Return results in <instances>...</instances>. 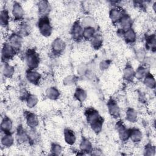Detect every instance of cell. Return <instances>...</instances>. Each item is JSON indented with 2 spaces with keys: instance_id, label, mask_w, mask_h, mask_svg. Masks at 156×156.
I'll list each match as a JSON object with an SVG mask.
<instances>
[{
  "instance_id": "1",
  "label": "cell",
  "mask_w": 156,
  "mask_h": 156,
  "mask_svg": "<svg viewBox=\"0 0 156 156\" xmlns=\"http://www.w3.org/2000/svg\"><path fill=\"white\" fill-rule=\"evenodd\" d=\"M26 62L29 69H34L39 64V57L34 50H29L26 55Z\"/></svg>"
},
{
  "instance_id": "2",
  "label": "cell",
  "mask_w": 156,
  "mask_h": 156,
  "mask_svg": "<svg viewBox=\"0 0 156 156\" xmlns=\"http://www.w3.org/2000/svg\"><path fill=\"white\" fill-rule=\"evenodd\" d=\"M38 26L40 33L43 36L48 37L51 35L52 29L49 19L46 16H43L39 20Z\"/></svg>"
},
{
  "instance_id": "3",
  "label": "cell",
  "mask_w": 156,
  "mask_h": 156,
  "mask_svg": "<svg viewBox=\"0 0 156 156\" xmlns=\"http://www.w3.org/2000/svg\"><path fill=\"white\" fill-rule=\"evenodd\" d=\"M15 51H16L9 43H4L2 46L1 51L2 60L4 61L10 60L14 56Z\"/></svg>"
},
{
  "instance_id": "4",
  "label": "cell",
  "mask_w": 156,
  "mask_h": 156,
  "mask_svg": "<svg viewBox=\"0 0 156 156\" xmlns=\"http://www.w3.org/2000/svg\"><path fill=\"white\" fill-rule=\"evenodd\" d=\"M9 43L15 50L20 49L22 45V38L20 34H12L9 37Z\"/></svg>"
},
{
  "instance_id": "5",
  "label": "cell",
  "mask_w": 156,
  "mask_h": 156,
  "mask_svg": "<svg viewBox=\"0 0 156 156\" xmlns=\"http://www.w3.org/2000/svg\"><path fill=\"white\" fill-rule=\"evenodd\" d=\"M12 13L14 19L16 21L21 20L24 15V12L21 5L18 2H14L12 5Z\"/></svg>"
},
{
  "instance_id": "6",
  "label": "cell",
  "mask_w": 156,
  "mask_h": 156,
  "mask_svg": "<svg viewBox=\"0 0 156 156\" xmlns=\"http://www.w3.org/2000/svg\"><path fill=\"white\" fill-rule=\"evenodd\" d=\"M83 29L81 24L79 23H75L71 29V35L73 38L76 41L80 40L83 37Z\"/></svg>"
},
{
  "instance_id": "7",
  "label": "cell",
  "mask_w": 156,
  "mask_h": 156,
  "mask_svg": "<svg viewBox=\"0 0 156 156\" xmlns=\"http://www.w3.org/2000/svg\"><path fill=\"white\" fill-rule=\"evenodd\" d=\"M51 47L54 53L60 54L63 51L65 48V43L62 39L57 38L52 41Z\"/></svg>"
},
{
  "instance_id": "8",
  "label": "cell",
  "mask_w": 156,
  "mask_h": 156,
  "mask_svg": "<svg viewBox=\"0 0 156 156\" xmlns=\"http://www.w3.org/2000/svg\"><path fill=\"white\" fill-rule=\"evenodd\" d=\"M108 109L110 114L115 117L118 118L120 115V109L116 102L113 100H110L107 104Z\"/></svg>"
},
{
  "instance_id": "9",
  "label": "cell",
  "mask_w": 156,
  "mask_h": 156,
  "mask_svg": "<svg viewBox=\"0 0 156 156\" xmlns=\"http://www.w3.org/2000/svg\"><path fill=\"white\" fill-rule=\"evenodd\" d=\"M40 74L34 69H29L26 73L27 80L33 84H37L40 79Z\"/></svg>"
},
{
  "instance_id": "10",
  "label": "cell",
  "mask_w": 156,
  "mask_h": 156,
  "mask_svg": "<svg viewBox=\"0 0 156 156\" xmlns=\"http://www.w3.org/2000/svg\"><path fill=\"white\" fill-rule=\"evenodd\" d=\"M38 9L39 13L45 16L50 11V5L47 1H41L38 4Z\"/></svg>"
},
{
  "instance_id": "11",
  "label": "cell",
  "mask_w": 156,
  "mask_h": 156,
  "mask_svg": "<svg viewBox=\"0 0 156 156\" xmlns=\"http://www.w3.org/2000/svg\"><path fill=\"white\" fill-rule=\"evenodd\" d=\"M13 141L14 138L9 132H5L1 140V144L5 147H10L13 144Z\"/></svg>"
},
{
  "instance_id": "12",
  "label": "cell",
  "mask_w": 156,
  "mask_h": 156,
  "mask_svg": "<svg viewBox=\"0 0 156 156\" xmlns=\"http://www.w3.org/2000/svg\"><path fill=\"white\" fill-rule=\"evenodd\" d=\"M119 22L120 23L121 27L122 28L123 30H125L131 28V26L132 25V20L131 18L127 15H123Z\"/></svg>"
},
{
  "instance_id": "13",
  "label": "cell",
  "mask_w": 156,
  "mask_h": 156,
  "mask_svg": "<svg viewBox=\"0 0 156 156\" xmlns=\"http://www.w3.org/2000/svg\"><path fill=\"white\" fill-rule=\"evenodd\" d=\"M110 18L114 23L119 21L121 17L123 16L122 10L118 8H113L110 12Z\"/></svg>"
},
{
  "instance_id": "14",
  "label": "cell",
  "mask_w": 156,
  "mask_h": 156,
  "mask_svg": "<svg viewBox=\"0 0 156 156\" xmlns=\"http://www.w3.org/2000/svg\"><path fill=\"white\" fill-rule=\"evenodd\" d=\"M26 123L30 128H34L38 124V119L37 116L32 113H29L26 115Z\"/></svg>"
},
{
  "instance_id": "15",
  "label": "cell",
  "mask_w": 156,
  "mask_h": 156,
  "mask_svg": "<svg viewBox=\"0 0 156 156\" xmlns=\"http://www.w3.org/2000/svg\"><path fill=\"white\" fill-rule=\"evenodd\" d=\"M87 120L89 124L99 119L101 116L99 115L98 112L94 109H88L85 112Z\"/></svg>"
},
{
  "instance_id": "16",
  "label": "cell",
  "mask_w": 156,
  "mask_h": 156,
  "mask_svg": "<svg viewBox=\"0 0 156 156\" xmlns=\"http://www.w3.org/2000/svg\"><path fill=\"white\" fill-rule=\"evenodd\" d=\"M118 131L119 138L121 140L126 141L129 138L130 130L126 128V127L122 124H119L118 126Z\"/></svg>"
},
{
  "instance_id": "17",
  "label": "cell",
  "mask_w": 156,
  "mask_h": 156,
  "mask_svg": "<svg viewBox=\"0 0 156 156\" xmlns=\"http://www.w3.org/2000/svg\"><path fill=\"white\" fill-rule=\"evenodd\" d=\"M129 138L133 143L140 142L142 139V133L137 129H133L130 130Z\"/></svg>"
},
{
  "instance_id": "18",
  "label": "cell",
  "mask_w": 156,
  "mask_h": 156,
  "mask_svg": "<svg viewBox=\"0 0 156 156\" xmlns=\"http://www.w3.org/2000/svg\"><path fill=\"white\" fill-rule=\"evenodd\" d=\"M12 128V121L11 119L5 116L3 118L2 120L1 124V129L2 132H10Z\"/></svg>"
},
{
  "instance_id": "19",
  "label": "cell",
  "mask_w": 156,
  "mask_h": 156,
  "mask_svg": "<svg viewBox=\"0 0 156 156\" xmlns=\"http://www.w3.org/2000/svg\"><path fill=\"white\" fill-rule=\"evenodd\" d=\"M64 138L66 143L73 144L76 141V135L73 131L69 129H65L64 131Z\"/></svg>"
},
{
  "instance_id": "20",
  "label": "cell",
  "mask_w": 156,
  "mask_h": 156,
  "mask_svg": "<svg viewBox=\"0 0 156 156\" xmlns=\"http://www.w3.org/2000/svg\"><path fill=\"white\" fill-rule=\"evenodd\" d=\"M123 36L125 40L128 43H133L136 40V34L132 28L126 30L123 33Z\"/></svg>"
},
{
  "instance_id": "21",
  "label": "cell",
  "mask_w": 156,
  "mask_h": 156,
  "mask_svg": "<svg viewBox=\"0 0 156 156\" xmlns=\"http://www.w3.org/2000/svg\"><path fill=\"white\" fill-rule=\"evenodd\" d=\"M9 15L8 12L5 10H2L0 14V23L2 27H5L9 23Z\"/></svg>"
},
{
  "instance_id": "22",
  "label": "cell",
  "mask_w": 156,
  "mask_h": 156,
  "mask_svg": "<svg viewBox=\"0 0 156 156\" xmlns=\"http://www.w3.org/2000/svg\"><path fill=\"white\" fill-rule=\"evenodd\" d=\"M80 149L82 152H91L92 151V144L88 139L83 138L80 144Z\"/></svg>"
},
{
  "instance_id": "23",
  "label": "cell",
  "mask_w": 156,
  "mask_h": 156,
  "mask_svg": "<svg viewBox=\"0 0 156 156\" xmlns=\"http://www.w3.org/2000/svg\"><path fill=\"white\" fill-rule=\"evenodd\" d=\"M135 77V71L133 68L127 65L124 69V78L127 80H131Z\"/></svg>"
},
{
  "instance_id": "24",
  "label": "cell",
  "mask_w": 156,
  "mask_h": 156,
  "mask_svg": "<svg viewBox=\"0 0 156 156\" xmlns=\"http://www.w3.org/2000/svg\"><path fill=\"white\" fill-rule=\"evenodd\" d=\"M17 141L20 143H23L28 140V135L22 127H20L16 135Z\"/></svg>"
},
{
  "instance_id": "25",
  "label": "cell",
  "mask_w": 156,
  "mask_h": 156,
  "mask_svg": "<svg viewBox=\"0 0 156 156\" xmlns=\"http://www.w3.org/2000/svg\"><path fill=\"white\" fill-rule=\"evenodd\" d=\"M91 126V127L92 130L95 132V133H99L101 131L102 128V124H103V121L102 118L100 117L99 119H96V121L92 122L90 124Z\"/></svg>"
},
{
  "instance_id": "26",
  "label": "cell",
  "mask_w": 156,
  "mask_h": 156,
  "mask_svg": "<svg viewBox=\"0 0 156 156\" xmlns=\"http://www.w3.org/2000/svg\"><path fill=\"white\" fill-rule=\"evenodd\" d=\"M46 96L49 99L55 100L57 99L60 96V93L58 90L55 87H50L46 91Z\"/></svg>"
},
{
  "instance_id": "27",
  "label": "cell",
  "mask_w": 156,
  "mask_h": 156,
  "mask_svg": "<svg viewBox=\"0 0 156 156\" xmlns=\"http://www.w3.org/2000/svg\"><path fill=\"white\" fill-rule=\"evenodd\" d=\"M2 73L4 76L6 77H11L15 73V69L12 66L5 63L2 69Z\"/></svg>"
},
{
  "instance_id": "28",
  "label": "cell",
  "mask_w": 156,
  "mask_h": 156,
  "mask_svg": "<svg viewBox=\"0 0 156 156\" xmlns=\"http://www.w3.org/2000/svg\"><path fill=\"white\" fill-rule=\"evenodd\" d=\"M102 38L99 35H94L91 39V45L94 49H99L102 44Z\"/></svg>"
},
{
  "instance_id": "29",
  "label": "cell",
  "mask_w": 156,
  "mask_h": 156,
  "mask_svg": "<svg viewBox=\"0 0 156 156\" xmlns=\"http://www.w3.org/2000/svg\"><path fill=\"white\" fill-rule=\"evenodd\" d=\"M126 117L127 121L132 122H134L135 121H136L137 118V113L133 108H128L126 111Z\"/></svg>"
},
{
  "instance_id": "30",
  "label": "cell",
  "mask_w": 156,
  "mask_h": 156,
  "mask_svg": "<svg viewBox=\"0 0 156 156\" xmlns=\"http://www.w3.org/2000/svg\"><path fill=\"white\" fill-rule=\"evenodd\" d=\"M144 83L147 87L151 88H154L155 86V81L154 77L149 73H147L144 77Z\"/></svg>"
},
{
  "instance_id": "31",
  "label": "cell",
  "mask_w": 156,
  "mask_h": 156,
  "mask_svg": "<svg viewBox=\"0 0 156 156\" xmlns=\"http://www.w3.org/2000/svg\"><path fill=\"white\" fill-rule=\"evenodd\" d=\"M19 32L21 35H28L30 30V26L29 23L26 22H23L19 25Z\"/></svg>"
},
{
  "instance_id": "32",
  "label": "cell",
  "mask_w": 156,
  "mask_h": 156,
  "mask_svg": "<svg viewBox=\"0 0 156 156\" xmlns=\"http://www.w3.org/2000/svg\"><path fill=\"white\" fill-rule=\"evenodd\" d=\"M95 34V29L93 27H85L83 31V37L86 40L91 39Z\"/></svg>"
},
{
  "instance_id": "33",
  "label": "cell",
  "mask_w": 156,
  "mask_h": 156,
  "mask_svg": "<svg viewBox=\"0 0 156 156\" xmlns=\"http://www.w3.org/2000/svg\"><path fill=\"white\" fill-rule=\"evenodd\" d=\"M75 98L78 100L79 101L82 102L83 101L87 98V93L84 90L80 88H78L76 89L75 93H74Z\"/></svg>"
},
{
  "instance_id": "34",
  "label": "cell",
  "mask_w": 156,
  "mask_h": 156,
  "mask_svg": "<svg viewBox=\"0 0 156 156\" xmlns=\"http://www.w3.org/2000/svg\"><path fill=\"white\" fill-rule=\"evenodd\" d=\"M38 102V98L35 95L30 94L27 96L26 99V103L29 108L34 107Z\"/></svg>"
},
{
  "instance_id": "35",
  "label": "cell",
  "mask_w": 156,
  "mask_h": 156,
  "mask_svg": "<svg viewBox=\"0 0 156 156\" xmlns=\"http://www.w3.org/2000/svg\"><path fill=\"white\" fill-rule=\"evenodd\" d=\"M147 73V69L144 67L141 66L139 67L135 72V77H136L138 79H143Z\"/></svg>"
},
{
  "instance_id": "36",
  "label": "cell",
  "mask_w": 156,
  "mask_h": 156,
  "mask_svg": "<svg viewBox=\"0 0 156 156\" xmlns=\"http://www.w3.org/2000/svg\"><path fill=\"white\" fill-rule=\"evenodd\" d=\"M94 24V21L93 19L91 17L87 16V17H85L82 20L81 26H83L85 28V27H93Z\"/></svg>"
},
{
  "instance_id": "37",
  "label": "cell",
  "mask_w": 156,
  "mask_h": 156,
  "mask_svg": "<svg viewBox=\"0 0 156 156\" xmlns=\"http://www.w3.org/2000/svg\"><path fill=\"white\" fill-rule=\"evenodd\" d=\"M62 147L58 144H53L51 146V152L54 155H58L62 152Z\"/></svg>"
},
{
  "instance_id": "38",
  "label": "cell",
  "mask_w": 156,
  "mask_h": 156,
  "mask_svg": "<svg viewBox=\"0 0 156 156\" xmlns=\"http://www.w3.org/2000/svg\"><path fill=\"white\" fill-rule=\"evenodd\" d=\"M154 148L151 144H148L145 147L144 155H152L154 154Z\"/></svg>"
},
{
  "instance_id": "39",
  "label": "cell",
  "mask_w": 156,
  "mask_h": 156,
  "mask_svg": "<svg viewBox=\"0 0 156 156\" xmlns=\"http://www.w3.org/2000/svg\"><path fill=\"white\" fill-rule=\"evenodd\" d=\"M109 65H110V62L108 61L104 60L100 63V67L102 69H105L108 67Z\"/></svg>"
},
{
  "instance_id": "40",
  "label": "cell",
  "mask_w": 156,
  "mask_h": 156,
  "mask_svg": "<svg viewBox=\"0 0 156 156\" xmlns=\"http://www.w3.org/2000/svg\"><path fill=\"white\" fill-rule=\"evenodd\" d=\"M65 83H66L67 85H70L71 83H73V82H74V79L73 78V77H68L65 79Z\"/></svg>"
},
{
  "instance_id": "41",
  "label": "cell",
  "mask_w": 156,
  "mask_h": 156,
  "mask_svg": "<svg viewBox=\"0 0 156 156\" xmlns=\"http://www.w3.org/2000/svg\"><path fill=\"white\" fill-rule=\"evenodd\" d=\"M137 58L138 60H143L144 58V52H143L142 51H139L137 53Z\"/></svg>"
}]
</instances>
